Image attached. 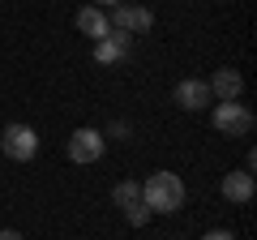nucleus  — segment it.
<instances>
[{
  "mask_svg": "<svg viewBox=\"0 0 257 240\" xmlns=\"http://www.w3.org/2000/svg\"><path fill=\"white\" fill-rule=\"evenodd\" d=\"M94 5H107V9H116V5H120V0H94Z\"/></svg>",
  "mask_w": 257,
  "mask_h": 240,
  "instance_id": "nucleus-15",
  "label": "nucleus"
},
{
  "mask_svg": "<svg viewBox=\"0 0 257 240\" xmlns=\"http://www.w3.org/2000/svg\"><path fill=\"white\" fill-rule=\"evenodd\" d=\"M124 214H128V223H133V227L150 223V206H146V202H128V206H124Z\"/></svg>",
  "mask_w": 257,
  "mask_h": 240,
  "instance_id": "nucleus-12",
  "label": "nucleus"
},
{
  "mask_svg": "<svg viewBox=\"0 0 257 240\" xmlns=\"http://www.w3.org/2000/svg\"><path fill=\"white\" fill-rule=\"evenodd\" d=\"M172 99L180 103L184 111H202V107H210V103H214V94H210V86H206V82H197V77H184V82L176 86Z\"/></svg>",
  "mask_w": 257,
  "mask_h": 240,
  "instance_id": "nucleus-7",
  "label": "nucleus"
},
{
  "mask_svg": "<svg viewBox=\"0 0 257 240\" xmlns=\"http://www.w3.org/2000/svg\"><path fill=\"white\" fill-rule=\"evenodd\" d=\"M202 240H236V236H231V231L227 227H214V231H206V236Z\"/></svg>",
  "mask_w": 257,
  "mask_h": 240,
  "instance_id": "nucleus-13",
  "label": "nucleus"
},
{
  "mask_svg": "<svg viewBox=\"0 0 257 240\" xmlns=\"http://www.w3.org/2000/svg\"><path fill=\"white\" fill-rule=\"evenodd\" d=\"M206 86H210V94H214L219 103H236L240 90H244V77H240L236 69H219V73H214Z\"/></svg>",
  "mask_w": 257,
  "mask_h": 240,
  "instance_id": "nucleus-10",
  "label": "nucleus"
},
{
  "mask_svg": "<svg viewBox=\"0 0 257 240\" xmlns=\"http://www.w3.org/2000/svg\"><path fill=\"white\" fill-rule=\"evenodd\" d=\"M214 129H219L223 133V138H248V133H253V125H257V120H253V111H248L244 107V103H214Z\"/></svg>",
  "mask_w": 257,
  "mask_h": 240,
  "instance_id": "nucleus-2",
  "label": "nucleus"
},
{
  "mask_svg": "<svg viewBox=\"0 0 257 240\" xmlns=\"http://www.w3.org/2000/svg\"><path fill=\"white\" fill-rule=\"evenodd\" d=\"M103 150H107V138H103L99 129H77L73 138H69V159H73V163H99Z\"/></svg>",
  "mask_w": 257,
  "mask_h": 240,
  "instance_id": "nucleus-5",
  "label": "nucleus"
},
{
  "mask_svg": "<svg viewBox=\"0 0 257 240\" xmlns=\"http://www.w3.org/2000/svg\"><path fill=\"white\" fill-rule=\"evenodd\" d=\"M0 240H26L22 231H13V227H0Z\"/></svg>",
  "mask_w": 257,
  "mask_h": 240,
  "instance_id": "nucleus-14",
  "label": "nucleus"
},
{
  "mask_svg": "<svg viewBox=\"0 0 257 240\" xmlns=\"http://www.w3.org/2000/svg\"><path fill=\"white\" fill-rule=\"evenodd\" d=\"M77 30H82V35H90L94 43H99V39L111 35V22H107V13H103L99 5H82V9H77Z\"/></svg>",
  "mask_w": 257,
  "mask_h": 240,
  "instance_id": "nucleus-9",
  "label": "nucleus"
},
{
  "mask_svg": "<svg viewBox=\"0 0 257 240\" xmlns=\"http://www.w3.org/2000/svg\"><path fill=\"white\" fill-rule=\"evenodd\" d=\"M111 197H116V206L124 210L128 202H142V185H138V180H120V185L111 189Z\"/></svg>",
  "mask_w": 257,
  "mask_h": 240,
  "instance_id": "nucleus-11",
  "label": "nucleus"
},
{
  "mask_svg": "<svg viewBox=\"0 0 257 240\" xmlns=\"http://www.w3.org/2000/svg\"><path fill=\"white\" fill-rule=\"evenodd\" d=\"M253 193H257V185H253V172H227V176H223V197H227L231 206H244V202H253Z\"/></svg>",
  "mask_w": 257,
  "mask_h": 240,
  "instance_id": "nucleus-8",
  "label": "nucleus"
},
{
  "mask_svg": "<svg viewBox=\"0 0 257 240\" xmlns=\"http://www.w3.org/2000/svg\"><path fill=\"white\" fill-rule=\"evenodd\" d=\"M107 22H111V30H124V35H146V30L155 26V13H150L146 5H124V0H120Z\"/></svg>",
  "mask_w": 257,
  "mask_h": 240,
  "instance_id": "nucleus-4",
  "label": "nucleus"
},
{
  "mask_svg": "<svg viewBox=\"0 0 257 240\" xmlns=\"http://www.w3.org/2000/svg\"><path fill=\"white\" fill-rule=\"evenodd\" d=\"M128 47H133V35L111 30L107 39L94 43V60H99V65H120V60H128Z\"/></svg>",
  "mask_w": 257,
  "mask_h": 240,
  "instance_id": "nucleus-6",
  "label": "nucleus"
},
{
  "mask_svg": "<svg viewBox=\"0 0 257 240\" xmlns=\"http://www.w3.org/2000/svg\"><path fill=\"white\" fill-rule=\"evenodd\" d=\"M142 202L150 206V214H172L184 206V180L176 172H150L142 180Z\"/></svg>",
  "mask_w": 257,
  "mask_h": 240,
  "instance_id": "nucleus-1",
  "label": "nucleus"
},
{
  "mask_svg": "<svg viewBox=\"0 0 257 240\" xmlns=\"http://www.w3.org/2000/svg\"><path fill=\"white\" fill-rule=\"evenodd\" d=\"M0 150L9 159H18V163H30L39 155V133L30 125H9V129L0 133Z\"/></svg>",
  "mask_w": 257,
  "mask_h": 240,
  "instance_id": "nucleus-3",
  "label": "nucleus"
}]
</instances>
